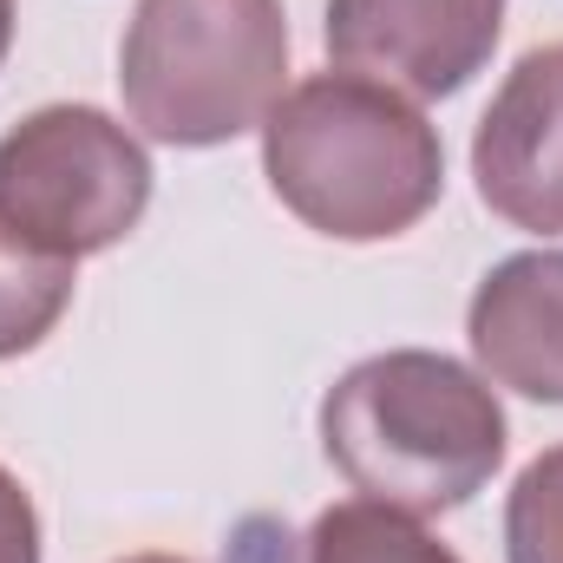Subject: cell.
<instances>
[{
    "instance_id": "cell-1",
    "label": "cell",
    "mask_w": 563,
    "mask_h": 563,
    "mask_svg": "<svg viewBox=\"0 0 563 563\" xmlns=\"http://www.w3.org/2000/svg\"><path fill=\"white\" fill-rule=\"evenodd\" d=\"M282 203L334 243H387L439 203L445 151L420 106L361 73H314L263 119Z\"/></svg>"
},
{
    "instance_id": "cell-2",
    "label": "cell",
    "mask_w": 563,
    "mask_h": 563,
    "mask_svg": "<svg viewBox=\"0 0 563 563\" xmlns=\"http://www.w3.org/2000/svg\"><path fill=\"white\" fill-rule=\"evenodd\" d=\"M334 472L407 518L459 511L505 465V413L478 374L445 354L394 347L347 367L321 400Z\"/></svg>"
},
{
    "instance_id": "cell-3",
    "label": "cell",
    "mask_w": 563,
    "mask_h": 563,
    "mask_svg": "<svg viewBox=\"0 0 563 563\" xmlns=\"http://www.w3.org/2000/svg\"><path fill=\"white\" fill-rule=\"evenodd\" d=\"M282 0H139L119 46L132 125L177 151H210L256 132L282 106Z\"/></svg>"
},
{
    "instance_id": "cell-4",
    "label": "cell",
    "mask_w": 563,
    "mask_h": 563,
    "mask_svg": "<svg viewBox=\"0 0 563 563\" xmlns=\"http://www.w3.org/2000/svg\"><path fill=\"white\" fill-rule=\"evenodd\" d=\"M144 203L151 157L99 106H40L0 139V217L66 263L125 243Z\"/></svg>"
},
{
    "instance_id": "cell-5",
    "label": "cell",
    "mask_w": 563,
    "mask_h": 563,
    "mask_svg": "<svg viewBox=\"0 0 563 563\" xmlns=\"http://www.w3.org/2000/svg\"><path fill=\"white\" fill-rule=\"evenodd\" d=\"M505 0H328V53L413 99L459 92L498 46Z\"/></svg>"
},
{
    "instance_id": "cell-6",
    "label": "cell",
    "mask_w": 563,
    "mask_h": 563,
    "mask_svg": "<svg viewBox=\"0 0 563 563\" xmlns=\"http://www.w3.org/2000/svg\"><path fill=\"white\" fill-rule=\"evenodd\" d=\"M472 177L511 230L563 236V40L505 73L472 139Z\"/></svg>"
},
{
    "instance_id": "cell-7",
    "label": "cell",
    "mask_w": 563,
    "mask_h": 563,
    "mask_svg": "<svg viewBox=\"0 0 563 563\" xmlns=\"http://www.w3.org/2000/svg\"><path fill=\"white\" fill-rule=\"evenodd\" d=\"M465 334L498 387L563 407V250H525L498 263L472 295Z\"/></svg>"
},
{
    "instance_id": "cell-8",
    "label": "cell",
    "mask_w": 563,
    "mask_h": 563,
    "mask_svg": "<svg viewBox=\"0 0 563 563\" xmlns=\"http://www.w3.org/2000/svg\"><path fill=\"white\" fill-rule=\"evenodd\" d=\"M73 301V263L0 217V361L40 347Z\"/></svg>"
},
{
    "instance_id": "cell-9",
    "label": "cell",
    "mask_w": 563,
    "mask_h": 563,
    "mask_svg": "<svg viewBox=\"0 0 563 563\" xmlns=\"http://www.w3.org/2000/svg\"><path fill=\"white\" fill-rule=\"evenodd\" d=\"M301 563H465L452 544H439L420 531L407 511L354 498V505H328L308 538H301Z\"/></svg>"
},
{
    "instance_id": "cell-10",
    "label": "cell",
    "mask_w": 563,
    "mask_h": 563,
    "mask_svg": "<svg viewBox=\"0 0 563 563\" xmlns=\"http://www.w3.org/2000/svg\"><path fill=\"white\" fill-rule=\"evenodd\" d=\"M505 551L511 563H563V445L525 465L505 505Z\"/></svg>"
},
{
    "instance_id": "cell-11",
    "label": "cell",
    "mask_w": 563,
    "mask_h": 563,
    "mask_svg": "<svg viewBox=\"0 0 563 563\" xmlns=\"http://www.w3.org/2000/svg\"><path fill=\"white\" fill-rule=\"evenodd\" d=\"M0 563H40V518L26 485L0 465Z\"/></svg>"
},
{
    "instance_id": "cell-12",
    "label": "cell",
    "mask_w": 563,
    "mask_h": 563,
    "mask_svg": "<svg viewBox=\"0 0 563 563\" xmlns=\"http://www.w3.org/2000/svg\"><path fill=\"white\" fill-rule=\"evenodd\" d=\"M7 46H13V0H0V59H7Z\"/></svg>"
},
{
    "instance_id": "cell-13",
    "label": "cell",
    "mask_w": 563,
    "mask_h": 563,
    "mask_svg": "<svg viewBox=\"0 0 563 563\" xmlns=\"http://www.w3.org/2000/svg\"><path fill=\"white\" fill-rule=\"evenodd\" d=\"M119 563H184V558H164V551H139V558H119Z\"/></svg>"
}]
</instances>
